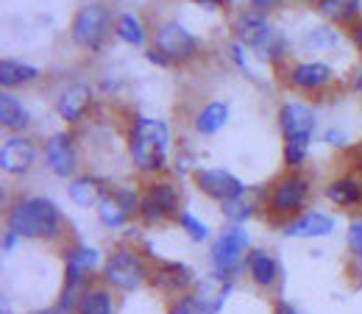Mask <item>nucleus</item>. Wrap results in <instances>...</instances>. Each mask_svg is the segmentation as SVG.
I'll list each match as a JSON object with an SVG mask.
<instances>
[{
  "instance_id": "1",
  "label": "nucleus",
  "mask_w": 362,
  "mask_h": 314,
  "mask_svg": "<svg viewBox=\"0 0 362 314\" xmlns=\"http://www.w3.org/2000/svg\"><path fill=\"white\" fill-rule=\"evenodd\" d=\"M168 147H170V128L162 120L136 117L129 131V150L136 170L156 173L168 164Z\"/></svg>"
},
{
  "instance_id": "2",
  "label": "nucleus",
  "mask_w": 362,
  "mask_h": 314,
  "mask_svg": "<svg viewBox=\"0 0 362 314\" xmlns=\"http://www.w3.org/2000/svg\"><path fill=\"white\" fill-rule=\"evenodd\" d=\"M8 231H14L17 236H28V239H47L59 231L62 215L59 206L47 198H23L8 209Z\"/></svg>"
},
{
  "instance_id": "3",
  "label": "nucleus",
  "mask_w": 362,
  "mask_h": 314,
  "mask_svg": "<svg viewBox=\"0 0 362 314\" xmlns=\"http://www.w3.org/2000/svg\"><path fill=\"white\" fill-rule=\"evenodd\" d=\"M109 8L103 3H87L76 11L73 17V40L78 45L90 47V50H100L106 37H109Z\"/></svg>"
},
{
  "instance_id": "4",
  "label": "nucleus",
  "mask_w": 362,
  "mask_h": 314,
  "mask_svg": "<svg viewBox=\"0 0 362 314\" xmlns=\"http://www.w3.org/2000/svg\"><path fill=\"white\" fill-rule=\"evenodd\" d=\"M145 275H148V270L142 265V259L132 250H126V248L112 253L106 259V265H103V278L112 286L123 289V292H134L136 286L145 281Z\"/></svg>"
},
{
  "instance_id": "5",
  "label": "nucleus",
  "mask_w": 362,
  "mask_h": 314,
  "mask_svg": "<svg viewBox=\"0 0 362 314\" xmlns=\"http://www.w3.org/2000/svg\"><path fill=\"white\" fill-rule=\"evenodd\" d=\"M153 45H156V53L165 59V61H187L189 56H195L198 50V42L195 37L181 28L179 23H165L156 28L153 34Z\"/></svg>"
},
{
  "instance_id": "6",
  "label": "nucleus",
  "mask_w": 362,
  "mask_h": 314,
  "mask_svg": "<svg viewBox=\"0 0 362 314\" xmlns=\"http://www.w3.org/2000/svg\"><path fill=\"white\" fill-rule=\"evenodd\" d=\"M179 209V189L168 181H156L151 183L142 195H139V215L148 220V223H156V220H165L170 217L173 212Z\"/></svg>"
},
{
  "instance_id": "7",
  "label": "nucleus",
  "mask_w": 362,
  "mask_h": 314,
  "mask_svg": "<svg viewBox=\"0 0 362 314\" xmlns=\"http://www.w3.org/2000/svg\"><path fill=\"white\" fill-rule=\"evenodd\" d=\"M245 248H248V234H245V228H240V225L226 228V231L215 239V245H212V262H215V267L221 270L218 275H228L231 270L237 267Z\"/></svg>"
},
{
  "instance_id": "8",
  "label": "nucleus",
  "mask_w": 362,
  "mask_h": 314,
  "mask_svg": "<svg viewBox=\"0 0 362 314\" xmlns=\"http://www.w3.org/2000/svg\"><path fill=\"white\" fill-rule=\"evenodd\" d=\"M279 126H281V134L287 142L307 145L313 128H315V111L304 103H284L279 111Z\"/></svg>"
},
{
  "instance_id": "9",
  "label": "nucleus",
  "mask_w": 362,
  "mask_h": 314,
  "mask_svg": "<svg viewBox=\"0 0 362 314\" xmlns=\"http://www.w3.org/2000/svg\"><path fill=\"white\" fill-rule=\"evenodd\" d=\"M310 195V181L304 176H284L271 189V209L276 215H290L304 206Z\"/></svg>"
},
{
  "instance_id": "10",
  "label": "nucleus",
  "mask_w": 362,
  "mask_h": 314,
  "mask_svg": "<svg viewBox=\"0 0 362 314\" xmlns=\"http://www.w3.org/2000/svg\"><path fill=\"white\" fill-rule=\"evenodd\" d=\"M95 265H98V253H95L92 248H76V250L67 256V278H64V295H62L59 312H70L73 298H76V289H78V281H81L84 272H90Z\"/></svg>"
},
{
  "instance_id": "11",
  "label": "nucleus",
  "mask_w": 362,
  "mask_h": 314,
  "mask_svg": "<svg viewBox=\"0 0 362 314\" xmlns=\"http://www.w3.org/2000/svg\"><path fill=\"white\" fill-rule=\"evenodd\" d=\"M234 34H237V40H240L243 45L254 47L257 53H259V50L265 53V47L271 45V40L276 37V34H273V28L268 25V20H265V17H259V11L240 14V17H237V23H234Z\"/></svg>"
},
{
  "instance_id": "12",
  "label": "nucleus",
  "mask_w": 362,
  "mask_h": 314,
  "mask_svg": "<svg viewBox=\"0 0 362 314\" xmlns=\"http://www.w3.org/2000/svg\"><path fill=\"white\" fill-rule=\"evenodd\" d=\"M195 183H198V189H201L204 195L218 198V200H231V198H240V195L245 192L243 181L234 179L226 170H215V167L195 173Z\"/></svg>"
},
{
  "instance_id": "13",
  "label": "nucleus",
  "mask_w": 362,
  "mask_h": 314,
  "mask_svg": "<svg viewBox=\"0 0 362 314\" xmlns=\"http://www.w3.org/2000/svg\"><path fill=\"white\" fill-rule=\"evenodd\" d=\"M34 159H37V147H34V142L25 139V136H11V139L3 145V153H0V164H3V170L11 173V176L28 173L31 164H34Z\"/></svg>"
},
{
  "instance_id": "14",
  "label": "nucleus",
  "mask_w": 362,
  "mask_h": 314,
  "mask_svg": "<svg viewBox=\"0 0 362 314\" xmlns=\"http://www.w3.org/2000/svg\"><path fill=\"white\" fill-rule=\"evenodd\" d=\"M45 159H47V167L59 176V179H67L76 173V147L70 142L67 134H53L45 142Z\"/></svg>"
},
{
  "instance_id": "15",
  "label": "nucleus",
  "mask_w": 362,
  "mask_h": 314,
  "mask_svg": "<svg viewBox=\"0 0 362 314\" xmlns=\"http://www.w3.org/2000/svg\"><path fill=\"white\" fill-rule=\"evenodd\" d=\"M228 292H231L228 278H223V275H209V278H204V281L195 286L192 301L201 306L204 314H218L221 306L226 303Z\"/></svg>"
},
{
  "instance_id": "16",
  "label": "nucleus",
  "mask_w": 362,
  "mask_h": 314,
  "mask_svg": "<svg viewBox=\"0 0 362 314\" xmlns=\"http://www.w3.org/2000/svg\"><path fill=\"white\" fill-rule=\"evenodd\" d=\"M90 103H92L90 87L73 84V87H67V90L62 92V97H59V114H62L67 123H76V120H81V114L90 109Z\"/></svg>"
},
{
  "instance_id": "17",
  "label": "nucleus",
  "mask_w": 362,
  "mask_h": 314,
  "mask_svg": "<svg viewBox=\"0 0 362 314\" xmlns=\"http://www.w3.org/2000/svg\"><path fill=\"white\" fill-rule=\"evenodd\" d=\"M332 228H334V220H332V217L313 212V215H304V217H298V220L284 225V236H304V239H313V236H326V234H332Z\"/></svg>"
},
{
  "instance_id": "18",
  "label": "nucleus",
  "mask_w": 362,
  "mask_h": 314,
  "mask_svg": "<svg viewBox=\"0 0 362 314\" xmlns=\"http://www.w3.org/2000/svg\"><path fill=\"white\" fill-rule=\"evenodd\" d=\"M0 123L11 131H23L28 123H31V114L28 109L23 106V100L11 92H3L0 95Z\"/></svg>"
},
{
  "instance_id": "19",
  "label": "nucleus",
  "mask_w": 362,
  "mask_h": 314,
  "mask_svg": "<svg viewBox=\"0 0 362 314\" xmlns=\"http://www.w3.org/2000/svg\"><path fill=\"white\" fill-rule=\"evenodd\" d=\"M326 198L334 206H343V209L357 206V203H362V183L357 179H351V176H343V179L332 181L326 186Z\"/></svg>"
},
{
  "instance_id": "20",
  "label": "nucleus",
  "mask_w": 362,
  "mask_h": 314,
  "mask_svg": "<svg viewBox=\"0 0 362 314\" xmlns=\"http://www.w3.org/2000/svg\"><path fill=\"white\" fill-rule=\"evenodd\" d=\"M248 272L259 286H271L279 278V262L273 259L265 248H257L248 253Z\"/></svg>"
},
{
  "instance_id": "21",
  "label": "nucleus",
  "mask_w": 362,
  "mask_h": 314,
  "mask_svg": "<svg viewBox=\"0 0 362 314\" xmlns=\"http://www.w3.org/2000/svg\"><path fill=\"white\" fill-rule=\"evenodd\" d=\"M76 314H115V298L109 289L103 286H90L87 292H81Z\"/></svg>"
},
{
  "instance_id": "22",
  "label": "nucleus",
  "mask_w": 362,
  "mask_h": 314,
  "mask_svg": "<svg viewBox=\"0 0 362 314\" xmlns=\"http://www.w3.org/2000/svg\"><path fill=\"white\" fill-rule=\"evenodd\" d=\"M226 120H228V106L221 103V100H212V103H206V106L198 111L195 128H198L201 134H218V131L226 126Z\"/></svg>"
},
{
  "instance_id": "23",
  "label": "nucleus",
  "mask_w": 362,
  "mask_h": 314,
  "mask_svg": "<svg viewBox=\"0 0 362 314\" xmlns=\"http://www.w3.org/2000/svg\"><path fill=\"white\" fill-rule=\"evenodd\" d=\"M153 281L165 292H179V289H184L192 281V270L187 267V265H162L153 272Z\"/></svg>"
},
{
  "instance_id": "24",
  "label": "nucleus",
  "mask_w": 362,
  "mask_h": 314,
  "mask_svg": "<svg viewBox=\"0 0 362 314\" xmlns=\"http://www.w3.org/2000/svg\"><path fill=\"white\" fill-rule=\"evenodd\" d=\"M67 195L76 206H95L103 200V186L90 176H84V179H76L67 186Z\"/></svg>"
},
{
  "instance_id": "25",
  "label": "nucleus",
  "mask_w": 362,
  "mask_h": 314,
  "mask_svg": "<svg viewBox=\"0 0 362 314\" xmlns=\"http://www.w3.org/2000/svg\"><path fill=\"white\" fill-rule=\"evenodd\" d=\"M329 76H332V70H329L326 64L310 61V64H298V67H293L290 81H293L296 87L310 90V87H320V84H326V81H329Z\"/></svg>"
},
{
  "instance_id": "26",
  "label": "nucleus",
  "mask_w": 362,
  "mask_h": 314,
  "mask_svg": "<svg viewBox=\"0 0 362 314\" xmlns=\"http://www.w3.org/2000/svg\"><path fill=\"white\" fill-rule=\"evenodd\" d=\"M34 78H40V70L31 67V64L11 61V59H6V61L0 64V84H3L6 90H8V87H20V84L34 81Z\"/></svg>"
},
{
  "instance_id": "27",
  "label": "nucleus",
  "mask_w": 362,
  "mask_h": 314,
  "mask_svg": "<svg viewBox=\"0 0 362 314\" xmlns=\"http://www.w3.org/2000/svg\"><path fill=\"white\" fill-rule=\"evenodd\" d=\"M360 8V0H320V11L329 20H349Z\"/></svg>"
},
{
  "instance_id": "28",
  "label": "nucleus",
  "mask_w": 362,
  "mask_h": 314,
  "mask_svg": "<svg viewBox=\"0 0 362 314\" xmlns=\"http://www.w3.org/2000/svg\"><path fill=\"white\" fill-rule=\"evenodd\" d=\"M98 215H100V220L103 225H109V228H120V225L126 223V212H123V206L115 200V198H103L100 203H98Z\"/></svg>"
},
{
  "instance_id": "29",
  "label": "nucleus",
  "mask_w": 362,
  "mask_h": 314,
  "mask_svg": "<svg viewBox=\"0 0 362 314\" xmlns=\"http://www.w3.org/2000/svg\"><path fill=\"white\" fill-rule=\"evenodd\" d=\"M115 31H117V37H120L123 42H129V45H139V42H142V28H139L134 14H120Z\"/></svg>"
},
{
  "instance_id": "30",
  "label": "nucleus",
  "mask_w": 362,
  "mask_h": 314,
  "mask_svg": "<svg viewBox=\"0 0 362 314\" xmlns=\"http://www.w3.org/2000/svg\"><path fill=\"white\" fill-rule=\"evenodd\" d=\"M221 212H223V217L226 220H231L234 225H240L243 220H248L251 217V206L243 200V195L240 198H231V200H221Z\"/></svg>"
},
{
  "instance_id": "31",
  "label": "nucleus",
  "mask_w": 362,
  "mask_h": 314,
  "mask_svg": "<svg viewBox=\"0 0 362 314\" xmlns=\"http://www.w3.org/2000/svg\"><path fill=\"white\" fill-rule=\"evenodd\" d=\"M179 223H181V228L187 231V236H192L195 242H201V239H206V236H209V231H206V225L201 223L198 217H192L189 212H184V215H181V217H179Z\"/></svg>"
},
{
  "instance_id": "32",
  "label": "nucleus",
  "mask_w": 362,
  "mask_h": 314,
  "mask_svg": "<svg viewBox=\"0 0 362 314\" xmlns=\"http://www.w3.org/2000/svg\"><path fill=\"white\" fill-rule=\"evenodd\" d=\"M304 159H307V145H298V142H287V145H284V162H287L290 167L304 164Z\"/></svg>"
},
{
  "instance_id": "33",
  "label": "nucleus",
  "mask_w": 362,
  "mask_h": 314,
  "mask_svg": "<svg viewBox=\"0 0 362 314\" xmlns=\"http://www.w3.org/2000/svg\"><path fill=\"white\" fill-rule=\"evenodd\" d=\"M112 198L123 206V212H126V215H132V212L139 209V198L134 195V189H115V195H112Z\"/></svg>"
},
{
  "instance_id": "34",
  "label": "nucleus",
  "mask_w": 362,
  "mask_h": 314,
  "mask_svg": "<svg viewBox=\"0 0 362 314\" xmlns=\"http://www.w3.org/2000/svg\"><path fill=\"white\" fill-rule=\"evenodd\" d=\"M334 42V37H332V31H326V28H317L315 34H310L307 40H304V45L310 47V50H323L326 45H332Z\"/></svg>"
},
{
  "instance_id": "35",
  "label": "nucleus",
  "mask_w": 362,
  "mask_h": 314,
  "mask_svg": "<svg viewBox=\"0 0 362 314\" xmlns=\"http://www.w3.org/2000/svg\"><path fill=\"white\" fill-rule=\"evenodd\" d=\"M349 245H351V250L357 256V267L362 272V223H354L349 228Z\"/></svg>"
},
{
  "instance_id": "36",
  "label": "nucleus",
  "mask_w": 362,
  "mask_h": 314,
  "mask_svg": "<svg viewBox=\"0 0 362 314\" xmlns=\"http://www.w3.org/2000/svg\"><path fill=\"white\" fill-rule=\"evenodd\" d=\"M168 314H204V312H201V306H198L192 298H181L179 303L170 306V312Z\"/></svg>"
},
{
  "instance_id": "37",
  "label": "nucleus",
  "mask_w": 362,
  "mask_h": 314,
  "mask_svg": "<svg viewBox=\"0 0 362 314\" xmlns=\"http://www.w3.org/2000/svg\"><path fill=\"white\" fill-rule=\"evenodd\" d=\"M231 56H234V61H237V64H240V67H243V70H245V73L251 76V67H248V61H245L243 45H237V42H234V45H231Z\"/></svg>"
},
{
  "instance_id": "38",
  "label": "nucleus",
  "mask_w": 362,
  "mask_h": 314,
  "mask_svg": "<svg viewBox=\"0 0 362 314\" xmlns=\"http://www.w3.org/2000/svg\"><path fill=\"white\" fill-rule=\"evenodd\" d=\"M351 40H354V45H357V50L362 53V23H357V25L351 28Z\"/></svg>"
},
{
  "instance_id": "39",
  "label": "nucleus",
  "mask_w": 362,
  "mask_h": 314,
  "mask_svg": "<svg viewBox=\"0 0 362 314\" xmlns=\"http://www.w3.org/2000/svg\"><path fill=\"white\" fill-rule=\"evenodd\" d=\"M14 242H17V234H14V231H6V239H3V250L8 253V250L14 248Z\"/></svg>"
},
{
  "instance_id": "40",
  "label": "nucleus",
  "mask_w": 362,
  "mask_h": 314,
  "mask_svg": "<svg viewBox=\"0 0 362 314\" xmlns=\"http://www.w3.org/2000/svg\"><path fill=\"white\" fill-rule=\"evenodd\" d=\"M257 8H273V6H279L281 0H251Z\"/></svg>"
},
{
  "instance_id": "41",
  "label": "nucleus",
  "mask_w": 362,
  "mask_h": 314,
  "mask_svg": "<svg viewBox=\"0 0 362 314\" xmlns=\"http://www.w3.org/2000/svg\"><path fill=\"white\" fill-rule=\"evenodd\" d=\"M198 6H204V8H221L223 6V0H195Z\"/></svg>"
},
{
  "instance_id": "42",
  "label": "nucleus",
  "mask_w": 362,
  "mask_h": 314,
  "mask_svg": "<svg viewBox=\"0 0 362 314\" xmlns=\"http://www.w3.org/2000/svg\"><path fill=\"white\" fill-rule=\"evenodd\" d=\"M273 314H296V312H293L290 306H284V303H279V306H276V312H273Z\"/></svg>"
},
{
  "instance_id": "43",
  "label": "nucleus",
  "mask_w": 362,
  "mask_h": 314,
  "mask_svg": "<svg viewBox=\"0 0 362 314\" xmlns=\"http://www.w3.org/2000/svg\"><path fill=\"white\" fill-rule=\"evenodd\" d=\"M357 92H362V73H360V78H357Z\"/></svg>"
},
{
  "instance_id": "44",
  "label": "nucleus",
  "mask_w": 362,
  "mask_h": 314,
  "mask_svg": "<svg viewBox=\"0 0 362 314\" xmlns=\"http://www.w3.org/2000/svg\"><path fill=\"white\" fill-rule=\"evenodd\" d=\"M360 170H362V153H360Z\"/></svg>"
},
{
  "instance_id": "45",
  "label": "nucleus",
  "mask_w": 362,
  "mask_h": 314,
  "mask_svg": "<svg viewBox=\"0 0 362 314\" xmlns=\"http://www.w3.org/2000/svg\"><path fill=\"white\" fill-rule=\"evenodd\" d=\"M40 314H53V312H40Z\"/></svg>"
}]
</instances>
